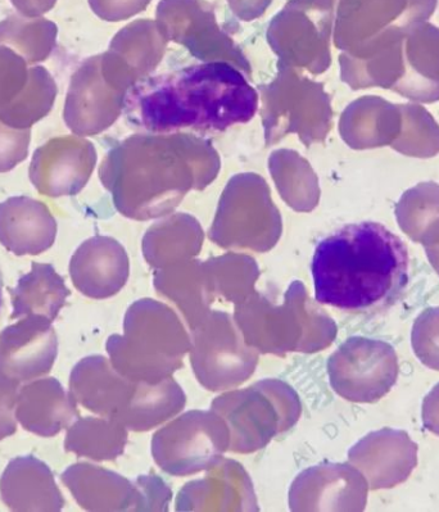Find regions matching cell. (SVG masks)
<instances>
[{
	"label": "cell",
	"instance_id": "16",
	"mask_svg": "<svg viewBox=\"0 0 439 512\" xmlns=\"http://www.w3.org/2000/svg\"><path fill=\"white\" fill-rule=\"evenodd\" d=\"M16 419L27 432L54 437L79 419V410L71 392L56 378H47L20 388Z\"/></svg>",
	"mask_w": 439,
	"mask_h": 512
},
{
	"label": "cell",
	"instance_id": "10",
	"mask_svg": "<svg viewBox=\"0 0 439 512\" xmlns=\"http://www.w3.org/2000/svg\"><path fill=\"white\" fill-rule=\"evenodd\" d=\"M58 339L51 321L26 316L0 333V378L21 385L51 371Z\"/></svg>",
	"mask_w": 439,
	"mask_h": 512
},
{
	"label": "cell",
	"instance_id": "20",
	"mask_svg": "<svg viewBox=\"0 0 439 512\" xmlns=\"http://www.w3.org/2000/svg\"><path fill=\"white\" fill-rule=\"evenodd\" d=\"M400 106L380 97H366L353 104L347 120V134L356 148L392 146L400 135Z\"/></svg>",
	"mask_w": 439,
	"mask_h": 512
},
{
	"label": "cell",
	"instance_id": "23",
	"mask_svg": "<svg viewBox=\"0 0 439 512\" xmlns=\"http://www.w3.org/2000/svg\"><path fill=\"white\" fill-rule=\"evenodd\" d=\"M128 429L119 421L81 418L67 430L65 450L94 461L115 460L124 453Z\"/></svg>",
	"mask_w": 439,
	"mask_h": 512
},
{
	"label": "cell",
	"instance_id": "7",
	"mask_svg": "<svg viewBox=\"0 0 439 512\" xmlns=\"http://www.w3.org/2000/svg\"><path fill=\"white\" fill-rule=\"evenodd\" d=\"M229 450L228 424L214 410L185 412L152 438L153 459L174 477L210 470Z\"/></svg>",
	"mask_w": 439,
	"mask_h": 512
},
{
	"label": "cell",
	"instance_id": "24",
	"mask_svg": "<svg viewBox=\"0 0 439 512\" xmlns=\"http://www.w3.org/2000/svg\"><path fill=\"white\" fill-rule=\"evenodd\" d=\"M404 35L393 30L362 48L360 69L353 76L357 86L395 89L404 75Z\"/></svg>",
	"mask_w": 439,
	"mask_h": 512
},
{
	"label": "cell",
	"instance_id": "13",
	"mask_svg": "<svg viewBox=\"0 0 439 512\" xmlns=\"http://www.w3.org/2000/svg\"><path fill=\"white\" fill-rule=\"evenodd\" d=\"M255 489L238 461L223 459L206 477L185 484L176 511H259Z\"/></svg>",
	"mask_w": 439,
	"mask_h": 512
},
{
	"label": "cell",
	"instance_id": "30",
	"mask_svg": "<svg viewBox=\"0 0 439 512\" xmlns=\"http://www.w3.org/2000/svg\"><path fill=\"white\" fill-rule=\"evenodd\" d=\"M422 411L424 427L439 437V383L424 398Z\"/></svg>",
	"mask_w": 439,
	"mask_h": 512
},
{
	"label": "cell",
	"instance_id": "21",
	"mask_svg": "<svg viewBox=\"0 0 439 512\" xmlns=\"http://www.w3.org/2000/svg\"><path fill=\"white\" fill-rule=\"evenodd\" d=\"M185 403L187 396L173 376L157 384L140 382L137 397L122 425L133 432H148L178 415Z\"/></svg>",
	"mask_w": 439,
	"mask_h": 512
},
{
	"label": "cell",
	"instance_id": "19",
	"mask_svg": "<svg viewBox=\"0 0 439 512\" xmlns=\"http://www.w3.org/2000/svg\"><path fill=\"white\" fill-rule=\"evenodd\" d=\"M13 314L18 317L39 316L53 323L65 306L70 289L51 265L34 264L31 273L22 276L11 291Z\"/></svg>",
	"mask_w": 439,
	"mask_h": 512
},
{
	"label": "cell",
	"instance_id": "32",
	"mask_svg": "<svg viewBox=\"0 0 439 512\" xmlns=\"http://www.w3.org/2000/svg\"><path fill=\"white\" fill-rule=\"evenodd\" d=\"M2 288H3V280H2V274H0V305H2Z\"/></svg>",
	"mask_w": 439,
	"mask_h": 512
},
{
	"label": "cell",
	"instance_id": "6",
	"mask_svg": "<svg viewBox=\"0 0 439 512\" xmlns=\"http://www.w3.org/2000/svg\"><path fill=\"white\" fill-rule=\"evenodd\" d=\"M190 332V362L203 388L228 391L255 374L259 351L248 346L233 317L226 312L211 311Z\"/></svg>",
	"mask_w": 439,
	"mask_h": 512
},
{
	"label": "cell",
	"instance_id": "15",
	"mask_svg": "<svg viewBox=\"0 0 439 512\" xmlns=\"http://www.w3.org/2000/svg\"><path fill=\"white\" fill-rule=\"evenodd\" d=\"M0 497L9 510L57 512L65 506L51 468L34 456L16 457L0 478Z\"/></svg>",
	"mask_w": 439,
	"mask_h": 512
},
{
	"label": "cell",
	"instance_id": "12",
	"mask_svg": "<svg viewBox=\"0 0 439 512\" xmlns=\"http://www.w3.org/2000/svg\"><path fill=\"white\" fill-rule=\"evenodd\" d=\"M139 384L122 376L103 356L85 357L70 376V392L76 402L121 424L133 406Z\"/></svg>",
	"mask_w": 439,
	"mask_h": 512
},
{
	"label": "cell",
	"instance_id": "31",
	"mask_svg": "<svg viewBox=\"0 0 439 512\" xmlns=\"http://www.w3.org/2000/svg\"><path fill=\"white\" fill-rule=\"evenodd\" d=\"M427 252L428 260L436 273L439 275V242L431 244V246L424 247Z\"/></svg>",
	"mask_w": 439,
	"mask_h": 512
},
{
	"label": "cell",
	"instance_id": "3",
	"mask_svg": "<svg viewBox=\"0 0 439 512\" xmlns=\"http://www.w3.org/2000/svg\"><path fill=\"white\" fill-rule=\"evenodd\" d=\"M234 321L248 346L264 355L323 351L338 333L332 317L312 301L301 282L289 285L283 305L253 292L235 305Z\"/></svg>",
	"mask_w": 439,
	"mask_h": 512
},
{
	"label": "cell",
	"instance_id": "22",
	"mask_svg": "<svg viewBox=\"0 0 439 512\" xmlns=\"http://www.w3.org/2000/svg\"><path fill=\"white\" fill-rule=\"evenodd\" d=\"M398 226L424 247L439 242V184L425 181L406 190L396 205Z\"/></svg>",
	"mask_w": 439,
	"mask_h": 512
},
{
	"label": "cell",
	"instance_id": "1",
	"mask_svg": "<svg viewBox=\"0 0 439 512\" xmlns=\"http://www.w3.org/2000/svg\"><path fill=\"white\" fill-rule=\"evenodd\" d=\"M122 110L131 125L148 133L225 131L255 117L259 94L230 63L207 62L138 81Z\"/></svg>",
	"mask_w": 439,
	"mask_h": 512
},
{
	"label": "cell",
	"instance_id": "11",
	"mask_svg": "<svg viewBox=\"0 0 439 512\" xmlns=\"http://www.w3.org/2000/svg\"><path fill=\"white\" fill-rule=\"evenodd\" d=\"M348 460L373 491L395 488L405 483L418 465V444L405 430L384 428L356 443Z\"/></svg>",
	"mask_w": 439,
	"mask_h": 512
},
{
	"label": "cell",
	"instance_id": "8",
	"mask_svg": "<svg viewBox=\"0 0 439 512\" xmlns=\"http://www.w3.org/2000/svg\"><path fill=\"white\" fill-rule=\"evenodd\" d=\"M397 353L379 339L348 338L329 357L333 391L355 403H375L391 391L398 378Z\"/></svg>",
	"mask_w": 439,
	"mask_h": 512
},
{
	"label": "cell",
	"instance_id": "28",
	"mask_svg": "<svg viewBox=\"0 0 439 512\" xmlns=\"http://www.w3.org/2000/svg\"><path fill=\"white\" fill-rule=\"evenodd\" d=\"M411 344L422 364L439 371V307L427 308L418 316L411 333Z\"/></svg>",
	"mask_w": 439,
	"mask_h": 512
},
{
	"label": "cell",
	"instance_id": "25",
	"mask_svg": "<svg viewBox=\"0 0 439 512\" xmlns=\"http://www.w3.org/2000/svg\"><path fill=\"white\" fill-rule=\"evenodd\" d=\"M156 292L178 306L190 329L210 314L215 296L208 287L206 273L198 270L166 271L155 279Z\"/></svg>",
	"mask_w": 439,
	"mask_h": 512
},
{
	"label": "cell",
	"instance_id": "29",
	"mask_svg": "<svg viewBox=\"0 0 439 512\" xmlns=\"http://www.w3.org/2000/svg\"><path fill=\"white\" fill-rule=\"evenodd\" d=\"M18 387L20 385L0 378V441L16 433L15 415Z\"/></svg>",
	"mask_w": 439,
	"mask_h": 512
},
{
	"label": "cell",
	"instance_id": "17",
	"mask_svg": "<svg viewBox=\"0 0 439 512\" xmlns=\"http://www.w3.org/2000/svg\"><path fill=\"white\" fill-rule=\"evenodd\" d=\"M75 288L84 296L107 299L116 296L129 279V261L122 249L108 240L85 244L71 262Z\"/></svg>",
	"mask_w": 439,
	"mask_h": 512
},
{
	"label": "cell",
	"instance_id": "2",
	"mask_svg": "<svg viewBox=\"0 0 439 512\" xmlns=\"http://www.w3.org/2000/svg\"><path fill=\"white\" fill-rule=\"evenodd\" d=\"M406 244L378 222L346 225L312 257L316 302L343 311L391 306L409 283Z\"/></svg>",
	"mask_w": 439,
	"mask_h": 512
},
{
	"label": "cell",
	"instance_id": "26",
	"mask_svg": "<svg viewBox=\"0 0 439 512\" xmlns=\"http://www.w3.org/2000/svg\"><path fill=\"white\" fill-rule=\"evenodd\" d=\"M402 115L400 135L392 143L396 152L415 158H432L439 154V125L423 106L398 104Z\"/></svg>",
	"mask_w": 439,
	"mask_h": 512
},
{
	"label": "cell",
	"instance_id": "27",
	"mask_svg": "<svg viewBox=\"0 0 439 512\" xmlns=\"http://www.w3.org/2000/svg\"><path fill=\"white\" fill-rule=\"evenodd\" d=\"M206 278L208 287L215 298L221 297L225 301L238 305L255 292L259 270L255 264L248 265L243 270H225L221 267V269H208Z\"/></svg>",
	"mask_w": 439,
	"mask_h": 512
},
{
	"label": "cell",
	"instance_id": "14",
	"mask_svg": "<svg viewBox=\"0 0 439 512\" xmlns=\"http://www.w3.org/2000/svg\"><path fill=\"white\" fill-rule=\"evenodd\" d=\"M62 482L88 511H146L142 484L101 466L76 464L62 474Z\"/></svg>",
	"mask_w": 439,
	"mask_h": 512
},
{
	"label": "cell",
	"instance_id": "5",
	"mask_svg": "<svg viewBox=\"0 0 439 512\" xmlns=\"http://www.w3.org/2000/svg\"><path fill=\"white\" fill-rule=\"evenodd\" d=\"M211 407L228 424L230 451L242 455L265 448L278 434L292 429L302 414L296 391L278 379L221 394Z\"/></svg>",
	"mask_w": 439,
	"mask_h": 512
},
{
	"label": "cell",
	"instance_id": "18",
	"mask_svg": "<svg viewBox=\"0 0 439 512\" xmlns=\"http://www.w3.org/2000/svg\"><path fill=\"white\" fill-rule=\"evenodd\" d=\"M393 92L410 101H439V30L416 27L404 35V75Z\"/></svg>",
	"mask_w": 439,
	"mask_h": 512
},
{
	"label": "cell",
	"instance_id": "4",
	"mask_svg": "<svg viewBox=\"0 0 439 512\" xmlns=\"http://www.w3.org/2000/svg\"><path fill=\"white\" fill-rule=\"evenodd\" d=\"M106 348L112 366L122 376L157 384L183 367L192 339L169 306L143 298L126 312L124 334L111 335Z\"/></svg>",
	"mask_w": 439,
	"mask_h": 512
},
{
	"label": "cell",
	"instance_id": "9",
	"mask_svg": "<svg viewBox=\"0 0 439 512\" xmlns=\"http://www.w3.org/2000/svg\"><path fill=\"white\" fill-rule=\"evenodd\" d=\"M369 486L352 464H324L303 470L289 489L292 511L365 510Z\"/></svg>",
	"mask_w": 439,
	"mask_h": 512
}]
</instances>
